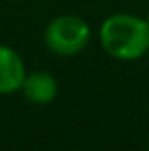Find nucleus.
<instances>
[{
	"instance_id": "1",
	"label": "nucleus",
	"mask_w": 149,
	"mask_h": 151,
	"mask_svg": "<svg viewBox=\"0 0 149 151\" xmlns=\"http://www.w3.org/2000/svg\"><path fill=\"white\" fill-rule=\"evenodd\" d=\"M100 42L111 58L134 61L149 54V25L138 15L113 14L101 23Z\"/></svg>"
},
{
	"instance_id": "2",
	"label": "nucleus",
	"mask_w": 149,
	"mask_h": 151,
	"mask_svg": "<svg viewBox=\"0 0 149 151\" xmlns=\"http://www.w3.org/2000/svg\"><path fill=\"white\" fill-rule=\"evenodd\" d=\"M90 27L82 17L73 14H65L54 17L44 29V42L50 52L56 55H77L88 46L90 42Z\"/></svg>"
},
{
	"instance_id": "3",
	"label": "nucleus",
	"mask_w": 149,
	"mask_h": 151,
	"mask_svg": "<svg viewBox=\"0 0 149 151\" xmlns=\"http://www.w3.org/2000/svg\"><path fill=\"white\" fill-rule=\"evenodd\" d=\"M25 77L27 69L21 55L10 46L0 44V94L8 96L19 92Z\"/></svg>"
},
{
	"instance_id": "4",
	"label": "nucleus",
	"mask_w": 149,
	"mask_h": 151,
	"mask_svg": "<svg viewBox=\"0 0 149 151\" xmlns=\"http://www.w3.org/2000/svg\"><path fill=\"white\" fill-rule=\"evenodd\" d=\"M57 90L59 88H57V81L54 75L46 71H33V73H27L19 92H23V96L31 103L46 105L56 100Z\"/></svg>"
},
{
	"instance_id": "5",
	"label": "nucleus",
	"mask_w": 149,
	"mask_h": 151,
	"mask_svg": "<svg viewBox=\"0 0 149 151\" xmlns=\"http://www.w3.org/2000/svg\"><path fill=\"white\" fill-rule=\"evenodd\" d=\"M145 21H147V25H149V10H147V15H145Z\"/></svg>"
},
{
	"instance_id": "6",
	"label": "nucleus",
	"mask_w": 149,
	"mask_h": 151,
	"mask_svg": "<svg viewBox=\"0 0 149 151\" xmlns=\"http://www.w3.org/2000/svg\"><path fill=\"white\" fill-rule=\"evenodd\" d=\"M147 145H149V140H147Z\"/></svg>"
}]
</instances>
